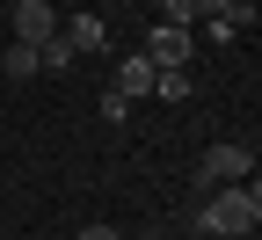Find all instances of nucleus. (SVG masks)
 Listing matches in <instances>:
<instances>
[{
  "label": "nucleus",
  "instance_id": "0eeeda50",
  "mask_svg": "<svg viewBox=\"0 0 262 240\" xmlns=\"http://www.w3.org/2000/svg\"><path fill=\"white\" fill-rule=\"evenodd\" d=\"M73 44H66V37H51V44H37V73H73Z\"/></svg>",
  "mask_w": 262,
  "mask_h": 240
},
{
  "label": "nucleus",
  "instance_id": "f257e3e1",
  "mask_svg": "<svg viewBox=\"0 0 262 240\" xmlns=\"http://www.w3.org/2000/svg\"><path fill=\"white\" fill-rule=\"evenodd\" d=\"M255 226H262V189L255 182L204 189V204H196V233H211V240H248Z\"/></svg>",
  "mask_w": 262,
  "mask_h": 240
},
{
  "label": "nucleus",
  "instance_id": "9d476101",
  "mask_svg": "<svg viewBox=\"0 0 262 240\" xmlns=\"http://www.w3.org/2000/svg\"><path fill=\"white\" fill-rule=\"evenodd\" d=\"M124 117H131V102H124L117 88H102V124H124Z\"/></svg>",
  "mask_w": 262,
  "mask_h": 240
},
{
  "label": "nucleus",
  "instance_id": "39448f33",
  "mask_svg": "<svg viewBox=\"0 0 262 240\" xmlns=\"http://www.w3.org/2000/svg\"><path fill=\"white\" fill-rule=\"evenodd\" d=\"M146 58H153V66H189V58H196V44H189V29H175V22H153Z\"/></svg>",
  "mask_w": 262,
  "mask_h": 240
},
{
  "label": "nucleus",
  "instance_id": "f03ea898",
  "mask_svg": "<svg viewBox=\"0 0 262 240\" xmlns=\"http://www.w3.org/2000/svg\"><path fill=\"white\" fill-rule=\"evenodd\" d=\"M226 182H255V146H204L196 189H226Z\"/></svg>",
  "mask_w": 262,
  "mask_h": 240
},
{
  "label": "nucleus",
  "instance_id": "7ed1b4c3",
  "mask_svg": "<svg viewBox=\"0 0 262 240\" xmlns=\"http://www.w3.org/2000/svg\"><path fill=\"white\" fill-rule=\"evenodd\" d=\"M58 37L73 44V51H110V22L95 15V8H66L58 15Z\"/></svg>",
  "mask_w": 262,
  "mask_h": 240
},
{
  "label": "nucleus",
  "instance_id": "ddd939ff",
  "mask_svg": "<svg viewBox=\"0 0 262 240\" xmlns=\"http://www.w3.org/2000/svg\"><path fill=\"white\" fill-rule=\"evenodd\" d=\"M139 240H168V233H139Z\"/></svg>",
  "mask_w": 262,
  "mask_h": 240
},
{
  "label": "nucleus",
  "instance_id": "f8f14e48",
  "mask_svg": "<svg viewBox=\"0 0 262 240\" xmlns=\"http://www.w3.org/2000/svg\"><path fill=\"white\" fill-rule=\"evenodd\" d=\"M51 8H58V15H66V8H80V0H51Z\"/></svg>",
  "mask_w": 262,
  "mask_h": 240
},
{
  "label": "nucleus",
  "instance_id": "9b49d317",
  "mask_svg": "<svg viewBox=\"0 0 262 240\" xmlns=\"http://www.w3.org/2000/svg\"><path fill=\"white\" fill-rule=\"evenodd\" d=\"M73 240H124V233H117V226H102V219H95V226H80Z\"/></svg>",
  "mask_w": 262,
  "mask_h": 240
},
{
  "label": "nucleus",
  "instance_id": "6e6552de",
  "mask_svg": "<svg viewBox=\"0 0 262 240\" xmlns=\"http://www.w3.org/2000/svg\"><path fill=\"white\" fill-rule=\"evenodd\" d=\"M153 95L160 102H189V66H160V73H153Z\"/></svg>",
  "mask_w": 262,
  "mask_h": 240
},
{
  "label": "nucleus",
  "instance_id": "423d86ee",
  "mask_svg": "<svg viewBox=\"0 0 262 240\" xmlns=\"http://www.w3.org/2000/svg\"><path fill=\"white\" fill-rule=\"evenodd\" d=\"M153 73H160V66H153L146 51H131V58L117 66V80H110V88H117L124 102H139V95H153Z\"/></svg>",
  "mask_w": 262,
  "mask_h": 240
},
{
  "label": "nucleus",
  "instance_id": "1a4fd4ad",
  "mask_svg": "<svg viewBox=\"0 0 262 240\" xmlns=\"http://www.w3.org/2000/svg\"><path fill=\"white\" fill-rule=\"evenodd\" d=\"M0 73H8V80H37V44H8Z\"/></svg>",
  "mask_w": 262,
  "mask_h": 240
},
{
  "label": "nucleus",
  "instance_id": "20e7f679",
  "mask_svg": "<svg viewBox=\"0 0 262 240\" xmlns=\"http://www.w3.org/2000/svg\"><path fill=\"white\" fill-rule=\"evenodd\" d=\"M51 37H58L51 0H15V44H51Z\"/></svg>",
  "mask_w": 262,
  "mask_h": 240
}]
</instances>
